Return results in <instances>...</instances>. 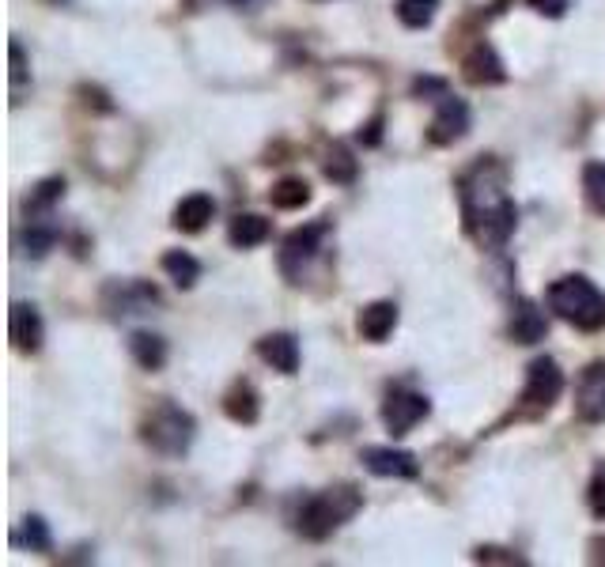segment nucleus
Wrapping results in <instances>:
<instances>
[{
  "label": "nucleus",
  "mask_w": 605,
  "mask_h": 567,
  "mask_svg": "<svg viewBox=\"0 0 605 567\" xmlns=\"http://www.w3.org/2000/svg\"><path fill=\"white\" fill-rule=\"evenodd\" d=\"M462 212H466L469 235L481 242L484 250H500L515 235L519 208L507 193L503 167L496 163H477L462 178Z\"/></svg>",
  "instance_id": "1"
},
{
  "label": "nucleus",
  "mask_w": 605,
  "mask_h": 567,
  "mask_svg": "<svg viewBox=\"0 0 605 567\" xmlns=\"http://www.w3.org/2000/svg\"><path fill=\"white\" fill-rule=\"evenodd\" d=\"M549 310L575 329L598 333L605 326V295L587 276H564L549 288Z\"/></svg>",
  "instance_id": "2"
},
{
  "label": "nucleus",
  "mask_w": 605,
  "mask_h": 567,
  "mask_svg": "<svg viewBox=\"0 0 605 567\" xmlns=\"http://www.w3.org/2000/svg\"><path fill=\"white\" fill-rule=\"evenodd\" d=\"M356 511H360V492L352 484H341V488H329V492H318V496L307 499L295 515V530L307 541H326L329 533L341 522H348Z\"/></svg>",
  "instance_id": "3"
},
{
  "label": "nucleus",
  "mask_w": 605,
  "mask_h": 567,
  "mask_svg": "<svg viewBox=\"0 0 605 567\" xmlns=\"http://www.w3.org/2000/svg\"><path fill=\"white\" fill-rule=\"evenodd\" d=\"M193 431H197V424H193V416L186 413V409H178V405H159L156 413L140 424V439H144L152 450H159V454L178 458V454L190 450Z\"/></svg>",
  "instance_id": "4"
},
{
  "label": "nucleus",
  "mask_w": 605,
  "mask_h": 567,
  "mask_svg": "<svg viewBox=\"0 0 605 567\" xmlns=\"http://www.w3.org/2000/svg\"><path fill=\"white\" fill-rule=\"evenodd\" d=\"M432 413V401L413 390H394L382 405V424L390 428V435H409V431Z\"/></svg>",
  "instance_id": "5"
},
{
  "label": "nucleus",
  "mask_w": 605,
  "mask_h": 567,
  "mask_svg": "<svg viewBox=\"0 0 605 567\" xmlns=\"http://www.w3.org/2000/svg\"><path fill=\"white\" fill-rule=\"evenodd\" d=\"M560 394H564V371H560V363L549 360V356L530 363L522 401H526V405H537V409H549V405L560 401Z\"/></svg>",
  "instance_id": "6"
},
{
  "label": "nucleus",
  "mask_w": 605,
  "mask_h": 567,
  "mask_svg": "<svg viewBox=\"0 0 605 567\" xmlns=\"http://www.w3.org/2000/svg\"><path fill=\"white\" fill-rule=\"evenodd\" d=\"M322 235H326V224H311V227H299V231H292V235L284 239V250H280V269H284V276H288L292 284H299V276H303V269H307V261L318 254Z\"/></svg>",
  "instance_id": "7"
},
{
  "label": "nucleus",
  "mask_w": 605,
  "mask_h": 567,
  "mask_svg": "<svg viewBox=\"0 0 605 567\" xmlns=\"http://www.w3.org/2000/svg\"><path fill=\"white\" fill-rule=\"evenodd\" d=\"M360 462L375 473V477H398V481H413L420 477V462L409 450H394V447H367L360 454Z\"/></svg>",
  "instance_id": "8"
},
{
  "label": "nucleus",
  "mask_w": 605,
  "mask_h": 567,
  "mask_svg": "<svg viewBox=\"0 0 605 567\" xmlns=\"http://www.w3.org/2000/svg\"><path fill=\"white\" fill-rule=\"evenodd\" d=\"M469 106L462 99H450L443 95V103L435 110L432 118V129H428V140L432 144H454V140H462L469 133Z\"/></svg>",
  "instance_id": "9"
},
{
  "label": "nucleus",
  "mask_w": 605,
  "mask_h": 567,
  "mask_svg": "<svg viewBox=\"0 0 605 567\" xmlns=\"http://www.w3.org/2000/svg\"><path fill=\"white\" fill-rule=\"evenodd\" d=\"M575 409L587 424H602L605 420V363H590L583 378H579V394H575Z\"/></svg>",
  "instance_id": "10"
},
{
  "label": "nucleus",
  "mask_w": 605,
  "mask_h": 567,
  "mask_svg": "<svg viewBox=\"0 0 605 567\" xmlns=\"http://www.w3.org/2000/svg\"><path fill=\"white\" fill-rule=\"evenodd\" d=\"M8 337H12V344H16L19 352H38V348H42L46 329H42V318H38V310L31 307V303H16V307H12Z\"/></svg>",
  "instance_id": "11"
},
{
  "label": "nucleus",
  "mask_w": 605,
  "mask_h": 567,
  "mask_svg": "<svg viewBox=\"0 0 605 567\" xmlns=\"http://www.w3.org/2000/svg\"><path fill=\"white\" fill-rule=\"evenodd\" d=\"M258 356L280 375H295L299 371V341L292 333H269L258 341Z\"/></svg>",
  "instance_id": "12"
},
{
  "label": "nucleus",
  "mask_w": 605,
  "mask_h": 567,
  "mask_svg": "<svg viewBox=\"0 0 605 567\" xmlns=\"http://www.w3.org/2000/svg\"><path fill=\"white\" fill-rule=\"evenodd\" d=\"M462 69H466L469 84H503V80H507V72H503V61L496 57V50H492L488 42H477V46L466 53Z\"/></svg>",
  "instance_id": "13"
},
{
  "label": "nucleus",
  "mask_w": 605,
  "mask_h": 567,
  "mask_svg": "<svg viewBox=\"0 0 605 567\" xmlns=\"http://www.w3.org/2000/svg\"><path fill=\"white\" fill-rule=\"evenodd\" d=\"M212 216H216V201L208 193H190L174 208V227L186 231V235H197V231H205Z\"/></svg>",
  "instance_id": "14"
},
{
  "label": "nucleus",
  "mask_w": 605,
  "mask_h": 567,
  "mask_svg": "<svg viewBox=\"0 0 605 567\" xmlns=\"http://www.w3.org/2000/svg\"><path fill=\"white\" fill-rule=\"evenodd\" d=\"M398 326V307L394 303H371V307L360 310V318H356V329H360L363 341H375L382 344L390 333Z\"/></svg>",
  "instance_id": "15"
},
{
  "label": "nucleus",
  "mask_w": 605,
  "mask_h": 567,
  "mask_svg": "<svg viewBox=\"0 0 605 567\" xmlns=\"http://www.w3.org/2000/svg\"><path fill=\"white\" fill-rule=\"evenodd\" d=\"M265 239H269V220L258 216V212H239V216L227 224V242L239 246V250L261 246Z\"/></svg>",
  "instance_id": "16"
},
{
  "label": "nucleus",
  "mask_w": 605,
  "mask_h": 567,
  "mask_svg": "<svg viewBox=\"0 0 605 567\" xmlns=\"http://www.w3.org/2000/svg\"><path fill=\"white\" fill-rule=\"evenodd\" d=\"M511 337L519 344H537L545 341V314L530 303V299H519V307L511 314Z\"/></svg>",
  "instance_id": "17"
},
{
  "label": "nucleus",
  "mask_w": 605,
  "mask_h": 567,
  "mask_svg": "<svg viewBox=\"0 0 605 567\" xmlns=\"http://www.w3.org/2000/svg\"><path fill=\"white\" fill-rule=\"evenodd\" d=\"M224 413L235 420V424H254L258 420V394H254V386L250 382H235L224 397Z\"/></svg>",
  "instance_id": "18"
},
{
  "label": "nucleus",
  "mask_w": 605,
  "mask_h": 567,
  "mask_svg": "<svg viewBox=\"0 0 605 567\" xmlns=\"http://www.w3.org/2000/svg\"><path fill=\"white\" fill-rule=\"evenodd\" d=\"M129 352H133V360H137L144 371H159V367L167 363V341L156 337V333H133V337H129Z\"/></svg>",
  "instance_id": "19"
},
{
  "label": "nucleus",
  "mask_w": 605,
  "mask_h": 567,
  "mask_svg": "<svg viewBox=\"0 0 605 567\" xmlns=\"http://www.w3.org/2000/svg\"><path fill=\"white\" fill-rule=\"evenodd\" d=\"M57 242V224L53 216H27V235H23V246L31 258H46Z\"/></svg>",
  "instance_id": "20"
},
{
  "label": "nucleus",
  "mask_w": 605,
  "mask_h": 567,
  "mask_svg": "<svg viewBox=\"0 0 605 567\" xmlns=\"http://www.w3.org/2000/svg\"><path fill=\"white\" fill-rule=\"evenodd\" d=\"M163 273L171 276L178 288H193L201 280V261L186 250H171V254H163Z\"/></svg>",
  "instance_id": "21"
},
{
  "label": "nucleus",
  "mask_w": 605,
  "mask_h": 567,
  "mask_svg": "<svg viewBox=\"0 0 605 567\" xmlns=\"http://www.w3.org/2000/svg\"><path fill=\"white\" fill-rule=\"evenodd\" d=\"M65 197V178H46L27 197V216H53V205Z\"/></svg>",
  "instance_id": "22"
},
{
  "label": "nucleus",
  "mask_w": 605,
  "mask_h": 567,
  "mask_svg": "<svg viewBox=\"0 0 605 567\" xmlns=\"http://www.w3.org/2000/svg\"><path fill=\"white\" fill-rule=\"evenodd\" d=\"M439 12V0H398V19L409 31H424Z\"/></svg>",
  "instance_id": "23"
},
{
  "label": "nucleus",
  "mask_w": 605,
  "mask_h": 567,
  "mask_svg": "<svg viewBox=\"0 0 605 567\" xmlns=\"http://www.w3.org/2000/svg\"><path fill=\"white\" fill-rule=\"evenodd\" d=\"M311 201V186L303 182V178H284L273 186V205L284 208V212H292V208H303Z\"/></svg>",
  "instance_id": "24"
},
{
  "label": "nucleus",
  "mask_w": 605,
  "mask_h": 567,
  "mask_svg": "<svg viewBox=\"0 0 605 567\" xmlns=\"http://www.w3.org/2000/svg\"><path fill=\"white\" fill-rule=\"evenodd\" d=\"M322 171H326L329 182H337V186H348V182H356V159H352V152H348V148H333Z\"/></svg>",
  "instance_id": "25"
},
{
  "label": "nucleus",
  "mask_w": 605,
  "mask_h": 567,
  "mask_svg": "<svg viewBox=\"0 0 605 567\" xmlns=\"http://www.w3.org/2000/svg\"><path fill=\"white\" fill-rule=\"evenodd\" d=\"M583 189H587L590 208L605 216V163H587L583 167Z\"/></svg>",
  "instance_id": "26"
},
{
  "label": "nucleus",
  "mask_w": 605,
  "mask_h": 567,
  "mask_svg": "<svg viewBox=\"0 0 605 567\" xmlns=\"http://www.w3.org/2000/svg\"><path fill=\"white\" fill-rule=\"evenodd\" d=\"M587 503H590V515L605 518V465H598V469H594V477H590Z\"/></svg>",
  "instance_id": "27"
},
{
  "label": "nucleus",
  "mask_w": 605,
  "mask_h": 567,
  "mask_svg": "<svg viewBox=\"0 0 605 567\" xmlns=\"http://www.w3.org/2000/svg\"><path fill=\"white\" fill-rule=\"evenodd\" d=\"M23 541L38 552H50V530H46V522H42V518H27V522H23Z\"/></svg>",
  "instance_id": "28"
},
{
  "label": "nucleus",
  "mask_w": 605,
  "mask_h": 567,
  "mask_svg": "<svg viewBox=\"0 0 605 567\" xmlns=\"http://www.w3.org/2000/svg\"><path fill=\"white\" fill-rule=\"evenodd\" d=\"M530 8H534V12H541V16L560 19L571 8V0H530Z\"/></svg>",
  "instance_id": "29"
},
{
  "label": "nucleus",
  "mask_w": 605,
  "mask_h": 567,
  "mask_svg": "<svg viewBox=\"0 0 605 567\" xmlns=\"http://www.w3.org/2000/svg\"><path fill=\"white\" fill-rule=\"evenodd\" d=\"M23 72H27V65H23V46L12 42V84L16 87H19V80H23Z\"/></svg>",
  "instance_id": "30"
},
{
  "label": "nucleus",
  "mask_w": 605,
  "mask_h": 567,
  "mask_svg": "<svg viewBox=\"0 0 605 567\" xmlns=\"http://www.w3.org/2000/svg\"><path fill=\"white\" fill-rule=\"evenodd\" d=\"M224 4H231V8H239V12H254V8H261L265 0H224Z\"/></svg>",
  "instance_id": "31"
}]
</instances>
